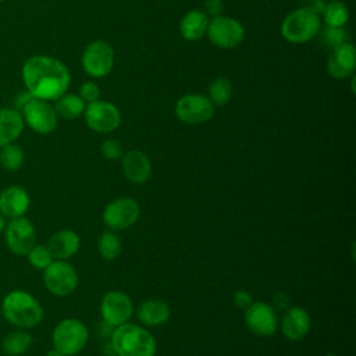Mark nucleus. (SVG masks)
<instances>
[{"label": "nucleus", "mask_w": 356, "mask_h": 356, "mask_svg": "<svg viewBox=\"0 0 356 356\" xmlns=\"http://www.w3.org/2000/svg\"><path fill=\"white\" fill-rule=\"evenodd\" d=\"M79 97L85 102V104L93 103L100 99V89L95 82H85L79 89Z\"/></svg>", "instance_id": "obj_33"}, {"label": "nucleus", "mask_w": 356, "mask_h": 356, "mask_svg": "<svg viewBox=\"0 0 356 356\" xmlns=\"http://www.w3.org/2000/svg\"><path fill=\"white\" fill-rule=\"evenodd\" d=\"M24 86L32 97L56 102L67 92L71 83V75L60 60L36 54L29 57L21 70Z\"/></svg>", "instance_id": "obj_1"}, {"label": "nucleus", "mask_w": 356, "mask_h": 356, "mask_svg": "<svg viewBox=\"0 0 356 356\" xmlns=\"http://www.w3.org/2000/svg\"><path fill=\"white\" fill-rule=\"evenodd\" d=\"M110 346L115 356H154L157 350L153 334L129 321L113 328Z\"/></svg>", "instance_id": "obj_2"}, {"label": "nucleus", "mask_w": 356, "mask_h": 356, "mask_svg": "<svg viewBox=\"0 0 356 356\" xmlns=\"http://www.w3.org/2000/svg\"><path fill=\"white\" fill-rule=\"evenodd\" d=\"M19 111L24 122L36 134L49 135L58 125V115L56 108L47 100L31 97Z\"/></svg>", "instance_id": "obj_6"}, {"label": "nucleus", "mask_w": 356, "mask_h": 356, "mask_svg": "<svg viewBox=\"0 0 356 356\" xmlns=\"http://www.w3.org/2000/svg\"><path fill=\"white\" fill-rule=\"evenodd\" d=\"M72 356H79V355H72Z\"/></svg>", "instance_id": "obj_41"}, {"label": "nucleus", "mask_w": 356, "mask_h": 356, "mask_svg": "<svg viewBox=\"0 0 356 356\" xmlns=\"http://www.w3.org/2000/svg\"><path fill=\"white\" fill-rule=\"evenodd\" d=\"M321 42L324 46L334 49L345 42H348V35L343 28H334V26H325V29L321 32Z\"/></svg>", "instance_id": "obj_31"}, {"label": "nucleus", "mask_w": 356, "mask_h": 356, "mask_svg": "<svg viewBox=\"0 0 356 356\" xmlns=\"http://www.w3.org/2000/svg\"><path fill=\"white\" fill-rule=\"evenodd\" d=\"M46 356H65V355H64V353H61L58 349L51 348V349L46 353Z\"/></svg>", "instance_id": "obj_37"}, {"label": "nucleus", "mask_w": 356, "mask_h": 356, "mask_svg": "<svg viewBox=\"0 0 356 356\" xmlns=\"http://www.w3.org/2000/svg\"><path fill=\"white\" fill-rule=\"evenodd\" d=\"M0 314H1V307H0Z\"/></svg>", "instance_id": "obj_42"}, {"label": "nucleus", "mask_w": 356, "mask_h": 356, "mask_svg": "<svg viewBox=\"0 0 356 356\" xmlns=\"http://www.w3.org/2000/svg\"><path fill=\"white\" fill-rule=\"evenodd\" d=\"M170 316H171V310L168 303L156 298L146 299L136 309L138 320L146 327L161 325L168 321Z\"/></svg>", "instance_id": "obj_21"}, {"label": "nucleus", "mask_w": 356, "mask_h": 356, "mask_svg": "<svg viewBox=\"0 0 356 356\" xmlns=\"http://www.w3.org/2000/svg\"><path fill=\"white\" fill-rule=\"evenodd\" d=\"M29 203L28 192L18 185L7 186L0 192V211L8 220L25 216Z\"/></svg>", "instance_id": "obj_19"}, {"label": "nucleus", "mask_w": 356, "mask_h": 356, "mask_svg": "<svg viewBox=\"0 0 356 356\" xmlns=\"http://www.w3.org/2000/svg\"><path fill=\"white\" fill-rule=\"evenodd\" d=\"M206 35L214 46L220 49H234L243 40L245 29L238 19L218 15L210 19Z\"/></svg>", "instance_id": "obj_9"}, {"label": "nucleus", "mask_w": 356, "mask_h": 356, "mask_svg": "<svg viewBox=\"0 0 356 356\" xmlns=\"http://www.w3.org/2000/svg\"><path fill=\"white\" fill-rule=\"evenodd\" d=\"M89 330L78 318H64L53 330V348L65 356L78 355L88 343Z\"/></svg>", "instance_id": "obj_5"}, {"label": "nucleus", "mask_w": 356, "mask_h": 356, "mask_svg": "<svg viewBox=\"0 0 356 356\" xmlns=\"http://www.w3.org/2000/svg\"><path fill=\"white\" fill-rule=\"evenodd\" d=\"M100 150L107 160H118L122 157V146L117 139H106L102 143Z\"/></svg>", "instance_id": "obj_32"}, {"label": "nucleus", "mask_w": 356, "mask_h": 356, "mask_svg": "<svg viewBox=\"0 0 356 356\" xmlns=\"http://www.w3.org/2000/svg\"><path fill=\"white\" fill-rule=\"evenodd\" d=\"M0 307L4 318L17 328H33L43 318V307L40 302L22 289L8 292Z\"/></svg>", "instance_id": "obj_3"}, {"label": "nucleus", "mask_w": 356, "mask_h": 356, "mask_svg": "<svg viewBox=\"0 0 356 356\" xmlns=\"http://www.w3.org/2000/svg\"><path fill=\"white\" fill-rule=\"evenodd\" d=\"M323 17H324V22L327 26L343 28V25L349 19V10L345 3H342L339 0H332L328 4H325Z\"/></svg>", "instance_id": "obj_27"}, {"label": "nucleus", "mask_w": 356, "mask_h": 356, "mask_svg": "<svg viewBox=\"0 0 356 356\" xmlns=\"http://www.w3.org/2000/svg\"><path fill=\"white\" fill-rule=\"evenodd\" d=\"M321 31V18L310 6L299 7L291 11L281 25V33L285 40L293 44H302L316 38Z\"/></svg>", "instance_id": "obj_4"}, {"label": "nucleus", "mask_w": 356, "mask_h": 356, "mask_svg": "<svg viewBox=\"0 0 356 356\" xmlns=\"http://www.w3.org/2000/svg\"><path fill=\"white\" fill-rule=\"evenodd\" d=\"M78 273L67 260H53L43 270V282L46 289L54 296H68L78 286Z\"/></svg>", "instance_id": "obj_7"}, {"label": "nucleus", "mask_w": 356, "mask_h": 356, "mask_svg": "<svg viewBox=\"0 0 356 356\" xmlns=\"http://www.w3.org/2000/svg\"><path fill=\"white\" fill-rule=\"evenodd\" d=\"M100 314L111 328L128 323L134 314L132 300L122 291H108L100 300Z\"/></svg>", "instance_id": "obj_13"}, {"label": "nucleus", "mask_w": 356, "mask_h": 356, "mask_svg": "<svg viewBox=\"0 0 356 356\" xmlns=\"http://www.w3.org/2000/svg\"><path fill=\"white\" fill-rule=\"evenodd\" d=\"M222 8H224V6H222L221 0H206V3H204V10H206L204 13L211 17L221 15Z\"/></svg>", "instance_id": "obj_35"}, {"label": "nucleus", "mask_w": 356, "mask_h": 356, "mask_svg": "<svg viewBox=\"0 0 356 356\" xmlns=\"http://www.w3.org/2000/svg\"><path fill=\"white\" fill-rule=\"evenodd\" d=\"M214 114V104L204 95L191 93L182 96L175 104V115L185 124H203Z\"/></svg>", "instance_id": "obj_14"}, {"label": "nucleus", "mask_w": 356, "mask_h": 356, "mask_svg": "<svg viewBox=\"0 0 356 356\" xmlns=\"http://www.w3.org/2000/svg\"><path fill=\"white\" fill-rule=\"evenodd\" d=\"M4 239L7 248L17 256H26V253L36 243V231L31 220L26 217L11 218L4 228Z\"/></svg>", "instance_id": "obj_12"}, {"label": "nucleus", "mask_w": 356, "mask_h": 356, "mask_svg": "<svg viewBox=\"0 0 356 356\" xmlns=\"http://www.w3.org/2000/svg\"><path fill=\"white\" fill-rule=\"evenodd\" d=\"M305 1H307V3H313L314 0H305Z\"/></svg>", "instance_id": "obj_40"}, {"label": "nucleus", "mask_w": 356, "mask_h": 356, "mask_svg": "<svg viewBox=\"0 0 356 356\" xmlns=\"http://www.w3.org/2000/svg\"><path fill=\"white\" fill-rule=\"evenodd\" d=\"M234 93L232 83L227 78H217L209 86V99L214 106L227 104Z\"/></svg>", "instance_id": "obj_29"}, {"label": "nucleus", "mask_w": 356, "mask_h": 356, "mask_svg": "<svg viewBox=\"0 0 356 356\" xmlns=\"http://www.w3.org/2000/svg\"><path fill=\"white\" fill-rule=\"evenodd\" d=\"M46 246L54 260H68L78 253L81 238L72 229H60L50 236Z\"/></svg>", "instance_id": "obj_20"}, {"label": "nucleus", "mask_w": 356, "mask_h": 356, "mask_svg": "<svg viewBox=\"0 0 356 356\" xmlns=\"http://www.w3.org/2000/svg\"><path fill=\"white\" fill-rule=\"evenodd\" d=\"M122 250L121 241L114 231H104L97 239V252L104 260H115Z\"/></svg>", "instance_id": "obj_26"}, {"label": "nucleus", "mask_w": 356, "mask_h": 356, "mask_svg": "<svg viewBox=\"0 0 356 356\" xmlns=\"http://www.w3.org/2000/svg\"><path fill=\"white\" fill-rule=\"evenodd\" d=\"M232 300H234V303H235V306H236L238 309L245 310V309H248V307L250 306V303L253 302V298H252V293H250V292H248V291H245V289H239V291H236V292L234 293Z\"/></svg>", "instance_id": "obj_34"}, {"label": "nucleus", "mask_w": 356, "mask_h": 356, "mask_svg": "<svg viewBox=\"0 0 356 356\" xmlns=\"http://www.w3.org/2000/svg\"><path fill=\"white\" fill-rule=\"evenodd\" d=\"M6 217L1 214V211H0V232H3L4 231V228H6Z\"/></svg>", "instance_id": "obj_38"}, {"label": "nucleus", "mask_w": 356, "mask_h": 356, "mask_svg": "<svg viewBox=\"0 0 356 356\" xmlns=\"http://www.w3.org/2000/svg\"><path fill=\"white\" fill-rule=\"evenodd\" d=\"M122 172L125 178L135 185H142L149 181L152 175V163L149 157L140 150H129L122 154Z\"/></svg>", "instance_id": "obj_18"}, {"label": "nucleus", "mask_w": 356, "mask_h": 356, "mask_svg": "<svg viewBox=\"0 0 356 356\" xmlns=\"http://www.w3.org/2000/svg\"><path fill=\"white\" fill-rule=\"evenodd\" d=\"M81 63L89 76L103 78L108 75L114 67V50L104 40H95L83 50Z\"/></svg>", "instance_id": "obj_10"}, {"label": "nucleus", "mask_w": 356, "mask_h": 356, "mask_svg": "<svg viewBox=\"0 0 356 356\" xmlns=\"http://www.w3.org/2000/svg\"><path fill=\"white\" fill-rule=\"evenodd\" d=\"M356 68V50L353 44L345 42L334 49H331L327 70L330 75L335 79H345L352 76Z\"/></svg>", "instance_id": "obj_17"}, {"label": "nucleus", "mask_w": 356, "mask_h": 356, "mask_svg": "<svg viewBox=\"0 0 356 356\" xmlns=\"http://www.w3.org/2000/svg\"><path fill=\"white\" fill-rule=\"evenodd\" d=\"M140 207L135 199L117 197L104 206L102 218L110 231H124L138 221Z\"/></svg>", "instance_id": "obj_8"}, {"label": "nucleus", "mask_w": 356, "mask_h": 356, "mask_svg": "<svg viewBox=\"0 0 356 356\" xmlns=\"http://www.w3.org/2000/svg\"><path fill=\"white\" fill-rule=\"evenodd\" d=\"M28 261L29 264L36 268V270H44L46 267H49L51 264V261L54 260L49 248L46 245H33L32 249L26 253Z\"/></svg>", "instance_id": "obj_30"}, {"label": "nucleus", "mask_w": 356, "mask_h": 356, "mask_svg": "<svg viewBox=\"0 0 356 356\" xmlns=\"http://www.w3.org/2000/svg\"><path fill=\"white\" fill-rule=\"evenodd\" d=\"M83 117L86 125L99 134L113 132L121 124V114L117 106L100 99L85 106Z\"/></svg>", "instance_id": "obj_11"}, {"label": "nucleus", "mask_w": 356, "mask_h": 356, "mask_svg": "<svg viewBox=\"0 0 356 356\" xmlns=\"http://www.w3.org/2000/svg\"><path fill=\"white\" fill-rule=\"evenodd\" d=\"M25 153L15 142L0 147V164L7 171H17L24 165Z\"/></svg>", "instance_id": "obj_28"}, {"label": "nucleus", "mask_w": 356, "mask_h": 356, "mask_svg": "<svg viewBox=\"0 0 356 356\" xmlns=\"http://www.w3.org/2000/svg\"><path fill=\"white\" fill-rule=\"evenodd\" d=\"M245 324L254 335L270 337L278 328L277 310L263 300H253L245 309Z\"/></svg>", "instance_id": "obj_15"}, {"label": "nucleus", "mask_w": 356, "mask_h": 356, "mask_svg": "<svg viewBox=\"0 0 356 356\" xmlns=\"http://www.w3.org/2000/svg\"><path fill=\"white\" fill-rule=\"evenodd\" d=\"M32 346V335L28 330L17 328L8 332L1 341V350L7 356H21L26 353Z\"/></svg>", "instance_id": "obj_24"}, {"label": "nucleus", "mask_w": 356, "mask_h": 356, "mask_svg": "<svg viewBox=\"0 0 356 356\" xmlns=\"http://www.w3.org/2000/svg\"><path fill=\"white\" fill-rule=\"evenodd\" d=\"M209 22L210 18L204 11L191 10L181 19L179 32L186 40H199L206 35Z\"/></svg>", "instance_id": "obj_23"}, {"label": "nucleus", "mask_w": 356, "mask_h": 356, "mask_svg": "<svg viewBox=\"0 0 356 356\" xmlns=\"http://www.w3.org/2000/svg\"><path fill=\"white\" fill-rule=\"evenodd\" d=\"M324 356H338V355H334V353H328V355H324Z\"/></svg>", "instance_id": "obj_39"}, {"label": "nucleus", "mask_w": 356, "mask_h": 356, "mask_svg": "<svg viewBox=\"0 0 356 356\" xmlns=\"http://www.w3.org/2000/svg\"><path fill=\"white\" fill-rule=\"evenodd\" d=\"M25 122L18 111L14 107H1L0 108V147L8 143L15 142L22 131Z\"/></svg>", "instance_id": "obj_22"}, {"label": "nucleus", "mask_w": 356, "mask_h": 356, "mask_svg": "<svg viewBox=\"0 0 356 356\" xmlns=\"http://www.w3.org/2000/svg\"><path fill=\"white\" fill-rule=\"evenodd\" d=\"M281 332L289 341H300L303 339L312 328V320L306 309L300 306H289L284 310L281 317Z\"/></svg>", "instance_id": "obj_16"}, {"label": "nucleus", "mask_w": 356, "mask_h": 356, "mask_svg": "<svg viewBox=\"0 0 356 356\" xmlns=\"http://www.w3.org/2000/svg\"><path fill=\"white\" fill-rule=\"evenodd\" d=\"M3 1H4V0H0V3H3Z\"/></svg>", "instance_id": "obj_43"}, {"label": "nucleus", "mask_w": 356, "mask_h": 356, "mask_svg": "<svg viewBox=\"0 0 356 356\" xmlns=\"http://www.w3.org/2000/svg\"><path fill=\"white\" fill-rule=\"evenodd\" d=\"M273 307L275 310H286L291 306V299L285 292H277L274 296Z\"/></svg>", "instance_id": "obj_36"}, {"label": "nucleus", "mask_w": 356, "mask_h": 356, "mask_svg": "<svg viewBox=\"0 0 356 356\" xmlns=\"http://www.w3.org/2000/svg\"><path fill=\"white\" fill-rule=\"evenodd\" d=\"M85 106L86 104L79 97V95L65 92L56 100L54 108H56V113L58 117H61L64 120H75L83 114Z\"/></svg>", "instance_id": "obj_25"}]
</instances>
